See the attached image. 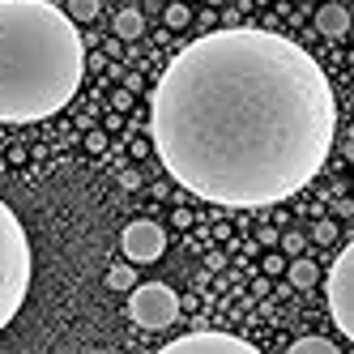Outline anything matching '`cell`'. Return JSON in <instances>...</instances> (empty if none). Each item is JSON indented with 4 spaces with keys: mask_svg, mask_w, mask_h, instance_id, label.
<instances>
[{
    "mask_svg": "<svg viewBox=\"0 0 354 354\" xmlns=\"http://www.w3.org/2000/svg\"><path fill=\"white\" fill-rule=\"evenodd\" d=\"M154 149L175 184L226 209L303 192L337 137V98L308 47L231 26L188 43L149 107Z\"/></svg>",
    "mask_w": 354,
    "mask_h": 354,
    "instance_id": "cell-1",
    "label": "cell"
},
{
    "mask_svg": "<svg viewBox=\"0 0 354 354\" xmlns=\"http://www.w3.org/2000/svg\"><path fill=\"white\" fill-rule=\"evenodd\" d=\"M82 77L77 21L52 0H0V120L35 124L64 111Z\"/></svg>",
    "mask_w": 354,
    "mask_h": 354,
    "instance_id": "cell-2",
    "label": "cell"
},
{
    "mask_svg": "<svg viewBox=\"0 0 354 354\" xmlns=\"http://www.w3.org/2000/svg\"><path fill=\"white\" fill-rule=\"evenodd\" d=\"M30 290V239L21 218L0 201V328H5Z\"/></svg>",
    "mask_w": 354,
    "mask_h": 354,
    "instance_id": "cell-3",
    "label": "cell"
},
{
    "mask_svg": "<svg viewBox=\"0 0 354 354\" xmlns=\"http://www.w3.org/2000/svg\"><path fill=\"white\" fill-rule=\"evenodd\" d=\"M129 316L141 324V328H167L180 316V295L162 282H145V286H133L129 295Z\"/></svg>",
    "mask_w": 354,
    "mask_h": 354,
    "instance_id": "cell-4",
    "label": "cell"
},
{
    "mask_svg": "<svg viewBox=\"0 0 354 354\" xmlns=\"http://www.w3.org/2000/svg\"><path fill=\"white\" fill-rule=\"evenodd\" d=\"M328 312L342 333L354 337V243H346L328 269Z\"/></svg>",
    "mask_w": 354,
    "mask_h": 354,
    "instance_id": "cell-5",
    "label": "cell"
},
{
    "mask_svg": "<svg viewBox=\"0 0 354 354\" xmlns=\"http://www.w3.org/2000/svg\"><path fill=\"white\" fill-rule=\"evenodd\" d=\"M120 248H124V257H129L133 265H154L162 252H167V235H162V226H158V222L137 218V222L124 226Z\"/></svg>",
    "mask_w": 354,
    "mask_h": 354,
    "instance_id": "cell-6",
    "label": "cell"
},
{
    "mask_svg": "<svg viewBox=\"0 0 354 354\" xmlns=\"http://www.w3.org/2000/svg\"><path fill=\"white\" fill-rule=\"evenodd\" d=\"M192 350H226V354H257L243 337L231 333H214V328H201V333H184L167 346V354H192Z\"/></svg>",
    "mask_w": 354,
    "mask_h": 354,
    "instance_id": "cell-7",
    "label": "cell"
},
{
    "mask_svg": "<svg viewBox=\"0 0 354 354\" xmlns=\"http://www.w3.org/2000/svg\"><path fill=\"white\" fill-rule=\"evenodd\" d=\"M316 30H320L324 39H346V35H350V9H346V5H324V9L316 13Z\"/></svg>",
    "mask_w": 354,
    "mask_h": 354,
    "instance_id": "cell-8",
    "label": "cell"
},
{
    "mask_svg": "<svg viewBox=\"0 0 354 354\" xmlns=\"http://www.w3.org/2000/svg\"><path fill=\"white\" fill-rule=\"evenodd\" d=\"M286 277H290V286H299V290H312V286L320 282V269H316V261L299 257V261L286 269Z\"/></svg>",
    "mask_w": 354,
    "mask_h": 354,
    "instance_id": "cell-9",
    "label": "cell"
},
{
    "mask_svg": "<svg viewBox=\"0 0 354 354\" xmlns=\"http://www.w3.org/2000/svg\"><path fill=\"white\" fill-rule=\"evenodd\" d=\"M141 30H145V17L137 9L115 13V39H141Z\"/></svg>",
    "mask_w": 354,
    "mask_h": 354,
    "instance_id": "cell-10",
    "label": "cell"
},
{
    "mask_svg": "<svg viewBox=\"0 0 354 354\" xmlns=\"http://www.w3.org/2000/svg\"><path fill=\"white\" fill-rule=\"evenodd\" d=\"M107 286H111V290H133V286H137V269H133V261L107 269Z\"/></svg>",
    "mask_w": 354,
    "mask_h": 354,
    "instance_id": "cell-11",
    "label": "cell"
},
{
    "mask_svg": "<svg viewBox=\"0 0 354 354\" xmlns=\"http://www.w3.org/2000/svg\"><path fill=\"white\" fill-rule=\"evenodd\" d=\"M290 354H337V346L328 337H299L290 342Z\"/></svg>",
    "mask_w": 354,
    "mask_h": 354,
    "instance_id": "cell-12",
    "label": "cell"
},
{
    "mask_svg": "<svg viewBox=\"0 0 354 354\" xmlns=\"http://www.w3.org/2000/svg\"><path fill=\"white\" fill-rule=\"evenodd\" d=\"M73 21H94L98 17V0H68V9H64Z\"/></svg>",
    "mask_w": 354,
    "mask_h": 354,
    "instance_id": "cell-13",
    "label": "cell"
},
{
    "mask_svg": "<svg viewBox=\"0 0 354 354\" xmlns=\"http://www.w3.org/2000/svg\"><path fill=\"white\" fill-rule=\"evenodd\" d=\"M162 21L171 30H184L188 21H192V13H188V5H167V13H162Z\"/></svg>",
    "mask_w": 354,
    "mask_h": 354,
    "instance_id": "cell-14",
    "label": "cell"
},
{
    "mask_svg": "<svg viewBox=\"0 0 354 354\" xmlns=\"http://www.w3.org/2000/svg\"><path fill=\"white\" fill-rule=\"evenodd\" d=\"M312 239H316V243H333V239H337V222L320 218V222L312 226Z\"/></svg>",
    "mask_w": 354,
    "mask_h": 354,
    "instance_id": "cell-15",
    "label": "cell"
},
{
    "mask_svg": "<svg viewBox=\"0 0 354 354\" xmlns=\"http://www.w3.org/2000/svg\"><path fill=\"white\" fill-rule=\"evenodd\" d=\"M282 248H286V252H303V248H308V239H303L299 231H290V235L282 239Z\"/></svg>",
    "mask_w": 354,
    "mask_h": 354,
    "instance_id": "cell-16",
    "label": "cell"
},
{
    "mask_svg": "<svg viewBox=\"0 0 354 354\" xmlns=\"http://www.w3.org/2000/svg\"><path fill=\"white\" fill-rule=\"evenodd\" d=\"M86 145L98 154V149H107V137H103V133H90V137H86Z\"/></svg>",
    "mask_w": 354,
    "mask_h": 354,
    "instance_id": "cell-17",
    "label": "cell"
},
{
    "mask_svg": "<svg viewBox=\"0 0 354 354\" xmlns=\"http://www.w3.org/2000/svg\"><path fill=\"white\" fill-rule=\"evenodd\" d=\"M282 269H286L282 257H265V273H282Z\"/></svg>",
    "mask_w": 354,
    "mask_h": 354,
    "instance_id": "cell-18",
    "label": "cell"
},
{
    "mask_svg": "<svg viewBox=\"0 0 354 354\" xmlns=\"http://www.w3.org/2000/svg\"><path fill=\"white\" fill-rule=\"evenodd\" d=\"M120 184H124V188H137V184H141V175H137V171H124V175H120Z\"/></svg>",
    "mask_w": 354,
    "mask_h": 354,
    "instance_id": "cell-19",
    "label": "cell"
},
{
    "mask_svg": "<svg viewBox=\"0 0 354 354\" xmlns=\"http://www.w3.org/2000/svg\"><path fill=\"white\" fill-rule=\"evenodd\" d=\"M124 90H129V94H137V90H141V77H137V73H129V77H124Z\"/></svg>",
    "mask_w": 354,
    "mask_h": 354,
    "instance_id": "cell-20",
    "label": "cell"
}]
</instances>
